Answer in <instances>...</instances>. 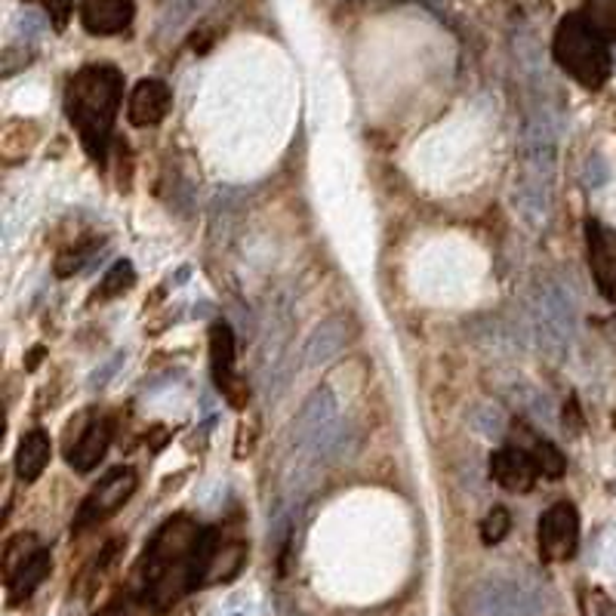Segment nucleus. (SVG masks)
I'll use <instances>...</instances> for the list:
<instances>
[{
	"mask_svg": "<svg viewBox=\"0 0 616 616\" xmlns=\"http://www.w3.org/2000/svg\"><path fill=\"white\" fill-rule=\"evenodd\" d=\"M210 367H213V379L219 389L226 391V398L235 407H244L247 401V389L235 376V334L226 321H216L210 327Z\"/></svg>",
	"mask_w": 616,
	"mask_h": 616,
	"instance_id": "9b49d317",
	"label": "nucleus"
},
{
	"mask_svg": "<svg viewBox=\"0 0 616 616\" xmlns=\"http://www.w3.org/2000/svg\"><path fill=\"white\" fill-rule=\"evenodd\" d=\"M558 176V123L546 106L530 111L524 127L521 167L515 179V210L527 226L539 231L549 226Z\"/></svg>",
	"mask_w": 616,
	"mask_h": 616,
	"instance_id": "f03ea898",
	"label": "nucleus"
},
{
	"mask_svg": "<svg viewBox=\"0 0 616 616\" xmlns=\"http://www.w3.org/2000/svg\"><path fill=\"white\" fill-rule=\"evenodd\" d=\"M50 456H53V441L43 429H31L19 441V450H16V475L22 481H38L43 475V469L50 466Z\"/></svg>",
	"mask_w": 616,
	"mask_h": 616,
	"instance_id": "f3484780",
	"label": "nucleus"
},
{
	"mask_svg": "<svg viewBox=\"0 0 616 616\" xmlns=\"http://www.w3.org/2000/svg\"><path fill=\"white\" fill-rule=\"evenodd\" d=\"M136 284V271L133 266L127 262V259H121V262H115V266L108 268L106 278H102V284H99V299H115V296H123L130 287Z\"/></svg>",
	"mask_w": 616,
	"mask_h": 616,
	"instance_id": "4be33fe9",
	"label": "nucleus"
},
{
	"mask_svg": "<svg viewBox=\"0 0 616 616\" xmlns=\"http://www.w3.org/2000/svg\"><path fill=\"white\" fill-rule=\"evenodd\" d=\"M136 487H139V478L133 469L108 471L81 503V509L74 515V530H87V527L111 518L115 511H121L130 503V496L136 494Z\"/></svg>",
	"mask_w": 616,
	"mask_h": 616,
	"instance_id": "6e6552de",
	"label": "nucleus"
},
{
	"mask_svg": "<svg viewBox=\"0 0 616 616\" xmlns=\"http://www.w3.org/2000/svg\"><path fill=\"white\" fill-rule=\"evenodd\" d=\"M511 530V515L509 509H503V506H494V509L487 511V518L481 521V543L484 546H496V543H503Z\"/></svg>",
	"mask_w": 616,
	"mask_h": 616,
	"instance_id": "393cba45",
	"label": "nucleus"
},
{
	"mask_svg": "<svg viewBox=\"0 0 616 616\" xmlns=\"http://www.w3.org/2000/svg\"><path fill=\"white\" fill-rule=\"evenodd\" d=\"M592 602H595V616H616V604L604 592H595Z\"/></svg>",
	"mask_w": 616,
	"mask_h": 616,
	"instance_id": "cd10ccee",
	"label": "nucleus"
},
{
	"mask_svg": "<svg viewBox=\"0 0 616 616\" xmlns=\"http://www.w3.org/2000/svg\"><path fill=\"white\" fill-rule=\"evenodd\" d=\"M586 247L598 294L607 302H616V231L598 219H586Z\"/></svg>",
	"mask_w": 616,
	"mask_h": 616,
	"instance_id": "9d476101",
	"label": "nucleus"
},
{
	"mask_svg": "<svg viewBox=\"0 0 616 616\" xmlns=\"http://www.w3.org/2000/svg\"><path fill=\"white\" fill-rule=\"evenodd\" d=\"M111 423L108 419H93L78 441L71 444V450H68V466L74 471H93L99 463H102V456H106L108 444H111Z\"/></svg>",
	"mask_w": 616,
	"mask_h": 616,
	"instance_id": "2eb2a0df",
	"label": "nucleus"
},
{
	"mask_svg": "<svg viewBox=\"0 0 616 616\" xmlns=\"http://www.w3.org/2000/svg\"><path fill=\"white\" fill-rule=\"evenodd\" d=\"M133 16V0H83L81 3V26L99 38L127 31Z\"/></svg>",
	"mask_w": 616,
	"mask_h": 616,
	"instance_id": "4468645a",
	"label": "nucleus"
},
{
	"mask_svg": "<svg viewBox=\"0 0 616 616\" xmlns=\"http://www.w3.org/2000/svg\"><path fill=\"white\" fill-rule=\"evenodd\" d=\"M247 562V546L244 543H228V546H216L213 562L207 570V583L203 586H213V583H228L231 576H238V570Z\"/></svg>",
	"mask_w": 616,
	"mask_h": 616,
	"instance_id": "6ab92c4d",
	"label": "nucleus"
},
{
	"mask_svg": "<svg viewBox=\"0 0 616 616\" xmlns=\"http://www.w3.org/2000/svg\"><path fill=\"white\" fill-rule=\"evenodd\" d=\"M339 438V401L327 386L315 389L294 419V454L302 466H315Z\"/></svg>",
	"mask_w": 616,
	"mask_h": 616,
	"instance_id": "39448f33",
	"label": "nucleus"
},
{
	"mask_svg": "<svg viewBox=\"0 0 616 616\" xmlns=\"http://www.w3.org/2000/svg\"><path fill=\"white\" fill-rule=\"evenodd\" d=\"M41 549V543H38V536L34 534H16L10 543H7V549H3V579H10V576L22 567V564L34 555V552Z\"/></svg>",
	"mask_w": 616,
	"mask_h": 616,
	"instance_id": "412c9836",
	"label": "nucleus"
},
{
	"mask_svg": "<svg viewBox=\"0 0 616 616\" xmlns=\"http://www.w3.org/2000/svg\"><path fill=\"white\" fill-rule=\"evenodd\" d=\"M173 106L170 87L158 78H146L133 87V93L127 99V121L133 127H155L167 118V111Z\"/></svg>",
	"mask_w": 616,
	"mask_h": 616,
	"instance_id": "f8f14e48",
	"label": "nucleus"
},
{
	"mask_svg": "<svg viewBox=\"0 0 616 616\" xmlns=\"http://www.w3.org/2000/svg\"><path fill=\"white\" fill-rule=\"evenodd\" d=\"M99 616H121V610H118V607H108L106 614H99Z\"/></svg>",
	"mask_w": 616,
	"mask_h": 616,
	"instance_id": "c85d7f7f",
	"label": "nucleus"
},
{
	"mask_svg": "<svg viewBox=\"0 0 616 616\" xmlns=\"http://www.w3.org/2000/svg\"><path fill=\"white\" fill-rule=\"evenodd\" d=\"M579 13L586 16L607 41H616V0H589V7Z\"/></svg>",
	"mask_w": 616,
	"mask_h": 616,
	"instance_id": "5701e85b",
	"label": "nucleus"
},
{
	"mask_svg": "<svg viewBox=\"0 0 616 616\" xmlns=\"http://www.w3.org/2000/svg\"><path fill=\"white\" fill-rule=\"evenodd\" d=\"M536 543L543 562L558 564L574 558L579 549V515L570 503H555L539 515Z\"/></svg>",
	"mask_w": 616,
	"mask_h": 616,
	"instance_id": "1a4fd4ad",
	"label": "nucleus"
},
{
	"mask_svg": "<svg viewBox=\"0 0 616 616\" xmlns=\"http://www.w3.org/2000/svg\"><path fill=\"white\" fill-rule=\"evenodd\" d=\"M490 475L499 487H506L511 494H527L539 478L534 459L524 447H499L490 456Z\"/></svg>",
	"mask_w": 616,
	"mask_h": 616,
	"instance_id": "ddd939ff",
	"label": "nucleus"
},
{
	"mask_svg": "<svg viewBox=\"0 0 616 616\" xmlns=\"http://www.w3.org/2000/svg\"><path fill=\"white\" fill-rule=\"evenodd\" d=\"M471 616H543L549 598L524 576H487L469 592Z\"/></svg>",
	"mask_w": 616,
	"mask_h": 616,
	"instance_id": "423d86ee",
	"label": "nucleus"
},
{
	"mask_svg": "<svg viewBox=\"0 0 616 616\" xmlns=\"http://www.w3.org/2000/svg\"><path fill=\"white\" fill-rule=\"evenodd\" d=\"M121 99L123 78L121 71L111 66L81 68L66 87L68 121L74 123L87 155L99 163L106 161V148Z\"/></svg>",
	"mask_w": 616,
	"mask_h": 616,
	"instance_id": "7ed1b4c3",
	"label": "nucleus"
},
{
	"mask_svg": "<svg viewBox=\"0 0 616 616\" xmlns=\"http://www.w3.org/2000/svg\"><path fill=\"white\" fill-rule=\"evenodd\" d=\"M87 256H90L87 250H66V254H59V259H56V275H59V278L74 275V271L83 266Z\"/></svg>",
	"mask_w": 616,
	"mask_h": 616,
	"instance_id": "bb28decb",
	"label": "nucleus"
},
{
	"mask_svg": "<svg viewBox=\"0 0 616 616\" xmlns=\"http://www.w3.org/2000/svg\"><path fill=\"white\" fill-rule=\"evenodd\" d=\"M530 459H534V466L539 475H546V478H562L564 471H567V459H564V454L555 447L552 441H543V438H536L534 444H530Z\"/></svg>",
	"mask_w": 616,
	"mask_h": 616,
	"instance_id": "aec40b11",
	"label": "nucleus"
},
{
	"mask_svg": "<svg viewBox=\"0 0 616 616\" xmlns=\"http://www.w3.org/2000/svg\"><path fill=\"white\" fill-rule=\"evenodd\" d=\"M203 527L176 515L155 534L142 558L146 598L158 610L176 604L186 592L198 589V549H201Z\"/></svg>",
	"mask_w": 616,
	"mask_h": 616,
	"instance_id": "f257e3e1",
	"label": "nucleus"
},
{
	"mask_svg": "<svg viewBox=\"0 0 616 616\" xmlns=\"http://www.w3.org/2000/svg\"><path fill=\"white\" fill-rule=\"evenodd\" d=\"M471 426L484 438H499L506 431V416L496 404H481V407L471 410Z\"/></svg>",
	"mask_w": 616,
	"mask_h": 616,
	"instance_id": "b1692460",
	"label": "nucleus"
},
{
	"mask_svg": "<svg viewBox=\"0 0 616 616\" xmlns=\"http://www.w3.org/2000/svg\"><path fill=\"white\" fill-rule=\"evenodd\" d=\"M598 28L592 26L583 13L564 16L562 26L555 28V41H552V56L555 62L567 71L576 83L598 90L607 83L610 71H614V56L607 47Z\"/></svg>",
	"mask_w": 616,
	"mask_h": 616,
	"instance_id": "20e7f679",
	"label": "nucleus"
},
{
	"mask_svg": "<svg viewBox=\"0 0 616 616\" xmlns=\"http://www.w3.org/2000/svg\"><path fill=\"white\" fill-rule=\"evenodd\" d=\"M518 404L530 414V419L543 423V426H552L555 416H552V404L546 395H539L536 389H518Z\"/></svg>",
	"mask_w": 616,
	"mask_h": 616,
	"instance_id": "a878e982",
	"label": "nucleus"
},
{
	"mask_svg": "<svg viewBox=\"0 0 616 616\" xmlns=\"http://www.w3.org/2000/svg\"><path fill=\"white\" fill-rule=\"evenodd\" d=\"M346 339H349V321L342 315L327 318V321L315 327V334L308 336L306 349H302V361H306V367H321L346 346Z\"/></svg>",
	"mask_w": 616,
	"mask_h": 616,
	"instance_id": "dca6fc26",
	"label": "nucleus"
},
{
	"mask_svg": "<svg viewBox=\"0 0 616 616\" xmlns=\"http://www.w3.org/2000/svg\"><path fill=\"white\" fill-rule=\"evenodd\" d=\"M536 334L539 346L546 349L549 358L562 361L564 355L574 346L576 334V302L574 294L562 281H549L539 287L536 296Z\"/></svg>",
	"mask_w": 616,
	"mask_h": 616,
	"instance_id": "0eeeda50",
	"label": "nucleus"
},
{
	"mask_svg": "<svg viewBox=\"0 0 616 616\" xmlns=\"http://www.w3.org/2000/svg\"><path fill=\"white\" fill-rule=\"evenodd\" d=\"M53 570V555L50 549H38L31 558H28L19 570H16L10 579H7V592H10V604L26 602L28 595H34V589L41 586L47 574Z\"/></svg>",
	"mask_w": 616,
	"mask_h": 616,
	"instance_id": "a211bd4d",
	"label": "nucleus"
},
{
	"mask_svg": "<svg viewBox=\"0 0 616 616\" xmlns=\"http://www.w3.org/2000/svg\"><path fill=\"white\" fill-rule=\"evenodd\" d=\"M59 3H66V0H59Z\"/></svg>",
	"mask_w": 616,
	"mask_h": 616,
	"instance_id": "c756f323",
	"label": "nucleus"
}]
</instances>
